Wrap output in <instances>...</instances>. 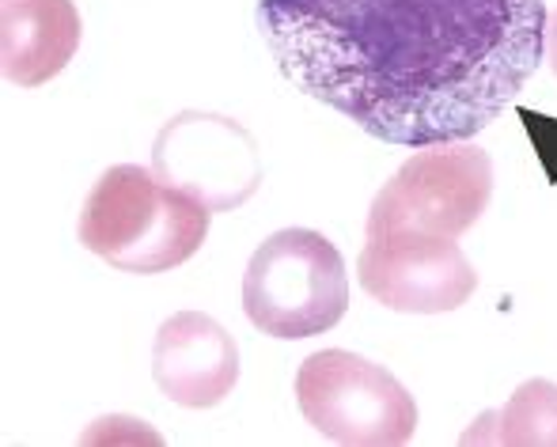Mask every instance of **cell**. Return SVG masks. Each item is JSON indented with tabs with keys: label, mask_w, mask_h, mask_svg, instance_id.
<instances>
[{
	"label": "cell",
	"mask_w": 557,
	"mask_h": 447,
	"mask_svg": "<svg viewBox=\"0 0 557 447\" xmlns=\"http://www.w3.org/2000/svg\"><path fill=\"white\" fill-rule=\"evenodd\" d=\"M546 23L543 0H258L281 76L398 148L497 122L543 65Z\"/></svg>",
	"instance_id": "cell-1"
},
{
	"label": "cell",
	"mask_w": 557,
	"mask_h": 447,
	"mask_svg": "<svg viewBox=\"0 0 557 447\" xmlns=\"http://www.w3.org/2000/svg\"><path fill=\"white\" fill-rule=\"evenodd\" d=\"M81 247L122 273H168L209 235V209L137 163L103 171L76 221Z\"/></svg>",
	"instance_id": "cell-2"
},
{
	"label": "cell",
	"mask_w": 557,
	"mask_h": 447,
	"mask_svg": "<svg viewBox=\"0 0 557 447\" xmlns=\"http://www.w3.org/2000/svg\"><path fill=\"white\" fill-rule=\"evenodd\" d=\"M243 311L270 337H315L349 311L345 258L323 232L285 227L250 254L243 273Z\"/></svg>",
	"instance_id": "cell-3"
},
{
	"label": "cell",
	"mask_w": 557,
	"mask_h": 447,
	"mask_svg": "<svg viewBox=\"0 0 557 447\" xmlns=\"http://www.w3.org/2000/svg\"><path fill=\"white\" fill-rule=\"evenodd\" d=\"M296 402L334 444L398 447L418 429L413 395L383 364L345 349L311 352L296 372Z\"/></svg>",
	"instance_id": "cell-4"
},
{
	"label": "cell",
	"mask_w": 557,
	"mask_h": 447,
	"mask_svg": "<svg viewBox=\"0 0 557 447\" xmlns=\"http://www.w3.org/2000/svg\"><path fill=\"white\" fill-rule=\"evenodd\" d=\"M493 198L490 152L470 140L418 148L368 209V235L418 232L459 239Z\"/></svg>",
	"instance_id": "cell-5"
},
{
	"label": "cell",
	"mask_w": 557,
	"mask_h": 447,
	"mask_svg": "<svg viewBox=\"0 0 557 447\" xmlns=\"http://www.w3.org/2000/svg\"><path fill=\"white\" fill-rule=\"evenodd\" d=\"M152 171L209 213H232L262 183V156L255 137L232 117L183 111L156 137Z\"/></svg>",
	"instance_id": "cell-6"
},
{
	"label": "cell",
	"mask_w": 557,
	"mask_h": 447,
	"mask_svg": "<svg viewBox=\"0 0 557 447\" xmlns=\"http://www.w3.org/2000/svg\"><path fill=\"white\" fill-rule=\"evenodd\" d=\"M357 281L375 303L406 315H444L474 296L478 273L455 239L418 232L368 235Z\"/></svg>",
	"instance_id": "cell-7"
},
{
	"label": "cell",
	"mask_w": 557,
	"mask_h": 447,
	"mask_svg": "<svg viewBox=\"0 0 557 447\" xmlns=\"http://www.w3.org/2000/svg\"><path fill=\"white\" fill-rule=\"evenodd\" d=\"M156 387L186 410H209L232 395L239 380L235 337L201 311H178L156 331Z\"/></svg>",
	"instance_id": "cell-8"
},
{
	"label": "cell",
	"mask_w": 557,
	"mask_h": 447,
	"mask_svg": "<svg viewBox=\"0 0 557 447\" xmlns=\"http://www.w3.org/2000/svg\"><path fill=\"white\" fill-rule=\"evenodd\" d=\"M73 0H0V69L20 88H42L81 46Z\"/></svg>",
	"instance_id": "cell-9"
},
{
	"label": "cell",
	"mask_w": 557,
	"mask_h": 447,
	"mask_svg": "<svg viewBox=\"0 0 557 447\" xmlns=\"http://www.w3.org/2000/svg\"><path fill=\"white\" fill-rule=\"evenodd\" d=\"M462 444L557 447V387L546 380H528L500 410L482 413Z\"/></svg>",
	"instance_id": "cell-10"
},
{
	"label": "cell",
	"mask_w": 557,
	"mask_h": 447,
	"mask_svg": "<svg viewBox=\"0 0 557 447\" xmlns=\"http://www.w3.org/2000/svg\"><path fill=\"white\" fill-rule=\"evenodd\" d=\"M546 61H550L554 76H557V12L550 15V23H546Z\"/></svg>",
	"instance_id": "cell-11"
}]
</instances>
